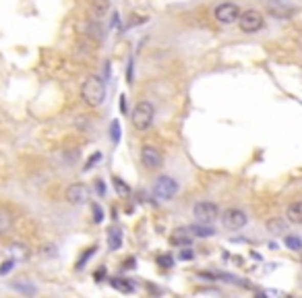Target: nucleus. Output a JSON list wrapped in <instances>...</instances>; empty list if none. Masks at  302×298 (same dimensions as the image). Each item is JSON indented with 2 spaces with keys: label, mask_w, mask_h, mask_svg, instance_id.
<instances>
[{
  "label": "nucleus",
  "mask_w": 302,
  "mask_h": 298,
  "mask_svg": "<svg viewBox=\"0 0 302 298\" xmlns=\"http://www.w3.org/2000/svg\"><path fill=\"white\" fill-rule=\"evenodd\" d=\"M81 97H83V102L89 108H99L104 104V99H106V85H104V81L99 79L97 75H89L83 81Z\"/></svg>",
  "instance_id": "obj_1"
},
{
  "label": "nucleus",
  "mask_w": 302,
  "mask_h": 298,
  "mask_svg": "<svg viewBox=\"0 0 302 298\" xmlns=\"http://www.w3.org/2000/svg\"><path fill=\"white\" fill-rule=\"evenodd\" d=\"M154 116H156L154 106H151L149 102H139V104L133 108L131 122H133V126H135L139 133H143V131H147L151 124H154Z\"/></svg>",
  "instance_id": "obj_2"
},
{
  "label": "nucleus",
  "mask_w": 302,
  "mask_h": 298,
  "mask_svg": "<svg viewBox=\"0 0 302 298\" xmlns=\"http://www.w3.org/2000/svg\"><path fill=\"white\" fill-rule=\"evenodd\" d=\"M238 27H240V31L242 33H257V31H261L263 29V25H265V19H263V15L259 13V11H255V9H248V11H240V15H238Z\"/></svg>",
  "instance_id": "obj_3"
},
{
  "label": "nucleus",
  "mask_w": 302,
  "mask_h": 298,
  "mask_svg": "<svg viewBox=\"0 0 302 298\" xmlns=\"http://www.w3.org/2000/svg\"><path fill=\"white\" fill-rule=\"evenodd\" d=\"M192 216L199 224H213L220 218V207L213 201H199L192 207Z\"/></svg>",
  "instance_id": "obj_4"
},
{
  "label": "nucleus",
  "mask_w": 302,
  "mask_h": 298,
  "mask_svg": "<svg viewBox=\"0 0 302 298\" xmlns=\"http://www.w3.org/2000/svg\"><path fill=\"white\" fill-rule=\"evenodd\" d=\"M154 195L160 201H170L178 195V182L172 176H160L154 184Z\"/></svg>",
  "instance_id": "obj_5"
},
{
  "label": "nucleus",
  "mask_w": 302,
  "mask_h": 298,
  "mask_svg": "<svg viewBox=\"0 0 302 298\" xmlns=\"http://www.w3.org/2000/svg\"><path fill=\"white\" fill-rule=\"evenodd\" d=\"M222 224L228 228V230H242L246 224H248V216L246 211L238 209V207H228L222 211Z\"/></svg>",
  "instance_id": "obj_6"
},
{
  "label": "nucleus",
  "mask_w": 302,
  "mask_h": 298,
  "mask_svg": "<svg viewBox=\"0 0 302 298\" xmlns=\"http://www.w3.org/2000/svg\"><path fill=\"white\" fill-rule=\"evenodd\" d=\"M141 164L147 168V170H158L162 168L164 164V156L158 147L154 145H143L141 147Z\"/></svg>",
  "instance_id": "obj_7"
},
{
  "label": "nucleus",
  "mask_w": 302,
  "mask_h": 298,
  "mask_svg": "<svg viewBox=\"0 0 302 298\" xmlns=\"http://www.w3.org/2000/svg\"><path fill=\"white\" fill-rule=\"evenodd\" d=\"M238 15H240V7L234 5V3H222V5H218L215 11H213L215 21H220V23H224V25L236 23Z\"/></svg>",
  "instance_id": "obj_8"
},
{
  "label": "nucleus",
  "mask_w": 302,
  "mask_h": 298,
  "mask_svg": "<svg viewBox=\"0 0 302 298\" xmlns=\"http://www.w3.org/2000/svg\"><path fill=\"white\" fill-rule=\"evenodd\" d=\"M64 197H67V201L71 205H83V203L89 201V188L83 182H75V184H71L67 188Z\"/></svg>",
  "instance_id": "obj_9"
},
{
  "label": "nucleus",
  "mask_w": 302,
  "mask_h": 298,
  "mask_svg": "<svg viewBox=\"0 0 302 298\" xmlns=\"http://www.w3.org/2000/svg\"><path fill=\"white\" fill-rule=\"evenodd\" d=\"M110 7H112V0H91V5H89L91 19L93 21H99L102 17H106L108 11H110Z\"/></svg>",
  "instance_id": "obj_10"
},
{
  "label": "nucleus",
  "mask_w": 302,
  "mask_h": 298,
  "mask_svg": "<svg viewBox=\"0 0 302 298\" xmlns=\"http://www.w3.org/2000/svg\"><path fill=\"white\" fill-rule=\"evenodd\" d=\"M186 232L190 236H199V238H209V236L215 234V230H213L211 224H192V226L186 228Z\"/></svg>",
  "instance_id": "obj_11"
},
{
  "label": "nucleus",
  "mask_w": 302,
  "mask_h": 298,
  "mask_svg": "<svg viewBox=\"0 0 302 298\" xmlns=\"http://www.w3.org/2000/svg\"><path fill=\"white\" fill-rule=\"evenodd\" d=\"M286 220L290 224H302V203L300 201H294L288 205V211H286Z\"/></svg>",
  "instance_id": "obj_12"
},
{
  "label": "nucleus",
  "mask_w": 302,
  "mask_h": 298,
  "mask_svg": "<svg viewBox=\"0 0 302 298\" xmlns=\"http://www.w3.org/2000/svg\"><path fill=\"white\" fill-rule=\"evenodd\" d=\"M13 224H15V218H13V214L0 207V236L9 234V232L13 230Z\"/></svg>",
  "instance_id": "obj_13"
},
{
  "label": "nucleus",
  "mask_w": 302,
  "mask_h": 298,
  "mask_svg": "<svg viewBox=\"0 0 302 298\" xmlns=\"http://www.w3.org/2000/svg\"><path fill=\"white\" fill-rule=\"evenodd\" d=\"M9 253H11V257L15 259V261H27L29 259V255H31V251L27 248V244H11V248H9Z\"/></svg>",
  "instance_id": "obj_14"
},
{
  "label": "nucleus",
  "mask_w": 302,
  "mask_h": 298,
  "mask_svg": "<svg viewBox=\"0 0 302 298\" xmlns=\"http://www.w3.org/2000/svg\"><path fill=\"white\" fill-rule=\"evenodd\" d=\"M267 230H269L273 236H284V234L288 232V222H286V220H279V218L269 220V222H267Z\"/></svg>",
  "instance_id": "obj_15"
},
{
  "label": "nucleus",
  "mask_w": 302,
  "mask_h": 298,
  "mask_svg": "<svg viewBox=\"0 0 302 298\" xmlns=\"http://www.w3.org/2000/svg\"><path fill=\"white\" fill-rule=\"evenodd\" d=\"M122 244V230L120 228H112L108 232V246H110V251H118Z\"/></svg>",
  "instance_id": "obj_16"
},
{
  "label": "nucleus",
  "mask_w": 302,
  "mask_h": 298,
  "mask_svg": "<svg viewBox=\"0 0 302 298\" xmlns=\"http://www.w3.org/2000/svg\"><path fill=\"white\" fill-rule=\"evenodd\" d=\"M110 284H112V288H114V290H120V292H124V294L135 292V284H133L131 280H124V278H114V280H110Z\"/></svg>",
  "instance_id": "obj_17"
},
{
  "label": "nucleus",
  "mask_w": 302,
  "mask_h": 298,
  "mask_svg": "<svg viewBox=\"0 0 302 298\" xmlns=\"http://www.w3.org/2000/svg\"><path fill=\"white\" fill-rule=\"evenodd\" d=\"M170 242H172L174 246H188L192 240H190V234H188L186 230H176V234L170 238Z\"/></svg>",
  "instance_id": "obj_18"
},
{
  "label": "nucleus",
  "mask_w": 302,
  "mask_h": 298,
  "mask_svg": "<svg viewBox=\"0 0 302 298\" xmlns=\"http://www.w3.org/2000/svg\"><path fill=\"white\" fill-rule=\"evenodd\" d=\"M284 244H286L288 248H292V251H300V248H302L300 238L294 236V234H284Z\"/></svg>",
  "instance_id": "obj_19"
},
{
  "label": "nucleus",
  "mask_w": 302,
  "mask_h": 298,
  "mask_svg": "<svg viewBox=\"0 0 302 298\" xmlns=\"http://www.w3.org/2000/svg\"><path fill=\"white\" fill-rule=\"evenodd\" d=\"M87 37H95L97 41L104 37V35H102V29H99L97 23H89V25H87Z\"/></svg>",
  "instance_id": "obj_20"
},
{
  "label": "nucleus",
  "mask_w": 302,
  "mask_h": 298,
  "mask_svg": "<svg viewBox=\"0 0 302 298\" xmlns=\"http://www.w3.org/2000/svg\"><path fill=\"white\" fill-rule=\"evenodd\" d=\"M13 288H15V290H19V292H23V294H35V288H33L31 284H23V282L19 284V282H15V284H13Z\"/></svg>",
  "instance_id": "obj_21"
},
{
  "label": "nucleus",
  "mask_w": 302,
  "mask_h": 298,
  "mask_svg": "<svg viewBox=\"0 0 302 298\" xmlns=\"http://www.w3.org/2000/svg\"><path fill=\"white\" fill-rule=\"evenodd\" d=\"M114 186H116V190H118L120 195H124V197L131 193V188H128V186L124 184V180H120V178H114Z\"/></svg>",
  "instance_id": "obj_22"
},
{
  "label": "nucleus",
  "mask_w": 302,
  "mask_h": 298,
  "mask_svg": "<svg viewBox=\"0 0 302 298\" xmlns=\"http://www.w3.org/2000/svg\"><path fill=\"white\" fill-rule=\"evenodd\" d=\"M15 267V259H9V261H3L0 263V273L3 275H7V273H11V269Z\"/></svg>",
  "instance_id": "obj_23"
},
{
  "label": "nucleus",
  "mask_w": 302,
  "mask_h": 298,
  "mask_svg": "<svg viewBox=\"0 0 302 298\" xmlns=\"http://www.w3.org/2000/svg\"><path fill=\"white\" fill-rule=\"evenodd\" d=\"M158 263H160L162 267H172V265H174V259H172L170 255H160V257H158Z\"/></svg>",
  "instance_id": "obj_24"
},
{
  "label": "nucleus",
  "mask_w": 302,
  "mask_h": 298,
  "mask_svg": "<svg viewBox=\"0 0 302 298\" xmlns=\"http://www.w3.org/2000/svg\"><path fill=\"white\" fill-rule=\"evenodd\" d=\"M118 139H120V122L114 120V122H112V141L118 143Z\"/></svg>",
  "instance_id": "obj_25"
},
{
  "label": "nucleus",
  "mask_w": 302,
  "mask_h": 298,
  "mask_svg": "<svg viewBox=\"0 0 302 298\" xmlns=\"http://www.w3.org/2000/svg\"><path fill=\"white\" fill-rule=\"evenodd\" d=\"M95 188H97V195L99 197L106 195V184H102V180H95Z\"/></svg>",
  "instance_id": "obj_26"
},
{
  "label": "nucleus",
  "mask_w": 302,
  "mask_h": 298,
  "mask_svg": "<svg viewBox=\"0 0 302 298\" xmlns=\"http://www.w3.org/2000/svg\"><path fill=\"white\" fill-rule=\"evenodd\" d=\"M93 214H95V222H102V216H104L102 214V207L95 205V203H93Z\"/></svg>",
  "instance_id": "obj_27"
},
{
  "label": "nucleus",
  "mask_w": 302,
  "mask_h": 298,
  "mask_svg": "<svg viewBox=\"0 0 302 298\" xmlns=\"http://www.w3.org/2000/svg\"><path fill=\"white\" fill-rule=\"evenodd\" d=\"M192 257H195V255H192V251H188V248H186V251H180V259L186 261V259H192Z\"/></svg>",
  "instance_id": "obj_28"
},
{
  "label": "nucleus",
  "mask_w": 302,
  "mask_h": 298,
  "mask_svg": "<svg viewBox=\"0 0 302 298\" xmlns=\"http://www.w3.org/2000/svg\"><path fill=\"white\" fill-rule=\"evenodd\" d=\"M263 294L265 296H282V292H275V290H265Z\"/></svg>",
  "instance_id": "obj_29"
},
{
  "label": "nucleus",
  "mask_w": 302,
  "mask_h": 298,
  "mask_svg": "<svg viewBox=\"0 0 302 298\" xmlns=\"http://www.w3.org/2000/svg\"><path fill=\"white\" fill-rule=\"evenodd\" d=\"M124 267H126V269H131V267H135V259H133V257H131V259H126V263H124Z\"/></svg>",
  "instance_id": "obj_30"
}]
</instances>
